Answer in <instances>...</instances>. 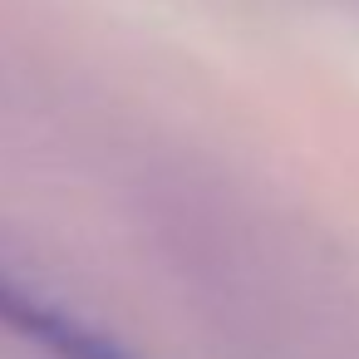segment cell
I'll use <instances>...</instances> for the list:
<instances>
[{"instance_id":"6da1fadb","label":"cell","mask_w":359,"mask_h":359,"mask_svg":"<svg viewBox=\"0 0 359 359\" xmlns=\"http://www.w3.org/2000/svg\"><path fill=\"white\" fill-rule=\"evenodd\" d=\"M0 325L11 334H20L25 344H35L40 354H50V359H138L109 330H99L84 315L65 310L60 300L40 295L35 285H25L6 266H0Z\"/></svg>"}]
</instances>
